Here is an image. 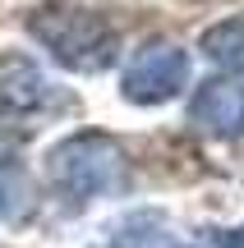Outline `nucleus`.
I'll list each match as a JSON object with an SVG mask.
<instances>
[{
  "instance_id": "2",
  "label": "nucleus",
  "mask_w": 244,
  "mask_h": 248,
  "mask_svg": "<svg viewBox=\"0 0 244 248\" xmlns=\"http://www.w3.org/2000/svg\"><path fill=\"white\" fill-rule=\"evenodd\" d=\"M46 179L74 202H92L129 184V156L111 133H69L46 156Z\"/></svg>"
},
{
  "instance_id": "3",
  "label": "nucleus",
  "mask_w": 244,
  "mask_h": 248,
  "mask_svg": "<svg viewBox=\"0 0 244 248\" xmlns=\"http://www.w3.org/2000/svg\"><path fill=\"white\" fill-rule=\"evenodd\" d=\"M189 88V51L175 42H147L129 55L120 74V92L134 106H166Z\"/></svg>"
},
{
  "instance_id": "8",
  "label": "nucleus",
  "mask_w": 244,
  "mask_h": 248,
  "mask_svg": "<svg viewBox=\"0 0 244 248\" xmlns=\"http://www.w3.org/2000/svg\"><path fill=\"white\" fill-rule=\"evenodd\" d=\"M14 193L23 198V184H18V175H0V216H18L23 212V202H14Z\"/></svg>"
},
{
  "instance_id": "6",
  "label": "nucleus",
  "mask_w": 244,
  "mask_h": 248,
  "mask_svg": "<svg viewBox=\"0 0 244 248\" xmlns=\"http://www.w3.org/2000/svg\"><path fill=\"white\" fill-rule=\"evenodd\" d=\"M198 51L208 55L212 64H221V69L244 74V14H230V18H221V23H212L208 32H203Z\"/></svg>"
},
{
  "instance_id": "9",
  "label": "nucleus",
  "mask_w": 244,
  "mask_h": 248,
  "mask_svg": "<svg viewBox=\"0 0 244 248\" xmlns=\"http://www.w3.org/2000/svg\"><path fill=\"white\" fill-rule=\"evenodd\" d=\"M203 244H208V248H244V225H230V230H203Z\"/></svg>"
},
{
  "instance_id": "4",
  "label": "nucleus",
  "mask_w": 244,
  "mask_h": 248,
  "mask_svg": "<svg viewBox=\"0 0 244 248\" xmlns=\"http://www.w3.org/2000/svg\"><path fill=\"white\" fill-rule=\"evenodd\" d=\"M189 124L212 138H244V78H208L189 97Z\"/></svg>"
},
{
  "instance_id": "7",
  "label": "nucleus",
  "mask_w": 244,
  "mask_h": 248,
  "mask_svg": "<svg viewBox=\"0 0 244 248\" xmlns=\"http://www.w3.org/2000/svg\"><path fill=\"white\" fill-rule=\"evenodd\" d=\"M162 244H166L162 216L157 212H134V216H125L115 230H106V244L101 248H162Z\"/></svg>"
},
{
  "instance_id": "1",
  "label": "nucleus",
  "mask_w": 244,
  "mask_h": 248,
  "mask_svg": "<svg viewBox=\"0 0 244 248\" xmlns=\"http://www.w3.org/2000/svg\"><path fill=\"white\" fill-rule=\"evenodd\" d=\"M28 32L60 69L101 74L120 55V28L97 0H46L33 9Z\"/></svg>"
},
{
  "instance_id": "10",
  "label": "nucleus",
  "mask_w": 244,
  "mask_h": 248,
  "mask_svg": "<svg viewBox=\"0 0 244 248\" xmlns=\"http://www.w3.org/2000/svg\"><path fill=\"white\" fill-rule=\"evenodd\" d=\"M162 248H194V244H171V239H166V244H162Z\"/></svg>"
},
{
  "instance_id": "5",
  "label": "nucleus",
  "mask_w": 244,
  "mask_h": 248,
  "mask_svg": "<svg viewBox=\"0 0 244 248\" xmlns=\"http://www.w3.org/2000/svg\"><path fill=\"white\" fill-rule=\"evenodd\" d=\"M60 101L55 83L46 78V69H37V60L28 55H0V106L14 115H37L51 110Z\"/></svg>"
}]
</instances>
